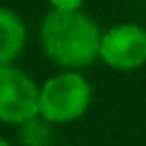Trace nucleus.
I'll use <instances>...</instances> for the list:
<instances>
[{"label": "nucleus", "instance_id": "1", "mask_svg": "<svg viewBox=\"0 0 146 146\" xmlns=\"http://www.w3.org/2000/svg\"><path fill=\"white\" fill-rule=\"evenodd\" d=\"M100 27L82 9H50L39 25L41 48L50 62L62 66V71H80L94 64L100 55Z\"/></svg>", "mask_w": 146, "mask_h": 146}, {"label": "nucleus", "instance_id": "7", "mask_svg": "<svg viewBox=\"0 0 146 146\" xmlns=\"http://www.w3.org/2000/svg\"><path fill=\"white\" fill-rule=\"evenodd\" d=\"M50 2V9H57V11H80L84 0H48Z\"/></svg>", "mask_w": 146, "mask_h": 146}, {"label": "nucleus", "instance_id": "2", "mask_svg": "<svg viewBox=\"0 0 146 146\" xmlns=\"http://www.w3.org/2000/svg\"><path fill=\"white\" fill-rule=\"evenodd\" d=\"M91 105V84L80 71H62L39 84V116L52 125L78 121Z\"/></svg>", "mask_w": 146, "mask_h": 146}, {"label": "nucleus", "instance_id": "9", "mask_svg": "<svg viewBox=\"0 0 146 146\" xmlns=\"http://www.w3.org/2000/svg\"><path fill=\"white\" fill-rule=\"evenodd\" d=\"M66 146H73V144H66Z\"/></svg>", "mask_w": 146, "mask_h": 146}, {"label": "nucleus", "instance_id": "3", "mask_svg": "<svg viewBox=\"0 0 146 146\" xmlns=\"http://www.w3.org/2000/svg\"><path fill=\"white\" fill-rule=\"evenodd\" d=\"M39 116V84L18 66H0V121L21 125Z\"/></svg>", "mask_w": 146, "mask_h": 146}, {"label": "nucleus", "instance_id": "4", "mask_svg": "<svg viewBox=\"0 0 146 146\" xmlns=\"http://www.w3.org/2000/svg\"><path fill=\"white\" fill-rule=\"evenodd\" d=\"M98 59L116 71H135L146 64V27L119 23L103 32Z\"/></svg>", "mask_w": 146, "mask_h": 146}, {"label": "nucleus", "instance_id": "8", "mask_svg": "<svg viewBox=\"0 0 146 146\" xmlns=\"http://www.w3.org/2000/svg\"><path fill=\"white\" fill-rule=\"evenodd\" d=\"M0 146H9V141H7L5 137H0Z\"/></svg>", "mask_w": 146, "mask_h": 146}, {"label": "nucleus", "instance_id": "5", "mask_svg": "<svg viewBox=\"0 0 146 146\" xmlns=\"http://www.w3.org/2000/svg\"><path fill=\"white\" fill-rule=\"evenodd\" d=\"M25 36L27 32L23 18L16 11L0 7V66L14 64L18 59L25 48Z\"/></svg>", "mask_w": 146, "mask_h": 146}, {"label": "nucleus", "instance_id": "6", "mask_svg": "<svg viewBox=\"0 0 146 146\" xmlns=\"http://www.w3.org/2000/svg\"><path fill=\"white\" fill-rule=\"evenodd\" d=\"M21 146H52V123L41 116H32L16 125Z\"/></svg>", "mask_w": 146, "mask_h": 146}]
</instances>
